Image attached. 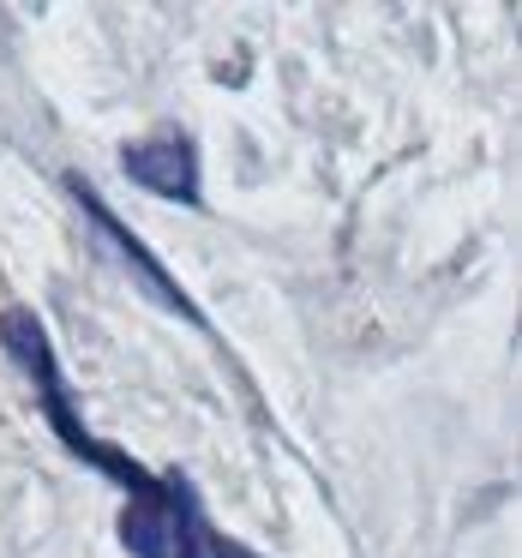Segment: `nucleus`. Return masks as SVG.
<instances>
[{"label":"nucleus","mask_w":522,"mask_h":558,"mask_svg":"<svg viewBox=\"0 0 522 558\" xmlns=\"http://www.w3.org/2000/svg\"><path fill=\"white\" fill-rule=\"evenodd\" d=\"M126 174H133L145 193L169 198V205L198 210V145L186 133H157V138H138V145L121 150Z\"/></svg>","instance_id":"nucleus-2"},{"label":"nucleus","mask_w":522,"mask_h":558,"mask_svg":"<svg viewBox=\"0 0 522 558\" xmlns=\"http://www.w3.org/2000/svg\"><path fill=\"white\" fill-rule=\"evenodd\" d=\"M66 186H73V198H78V210H85V222H90V229H97V234H102V241H109V246H114V258H121V265H126V277H133L138 289L150 294V301H162V306H169V313H181L186 325H205V313H198V306L186 301V289H181V282L169 277V270H162V258L150 253V246L138 241V234H126V222L114 217L109 205H102V193H97V186H85V181H78V174H73V181H66Z\"/></svg>","instance_id":"nucleus-1"},{"label":"nucleus","mask_w":522,"mask_h":558,"mask_svg":"<svg viewBox=\"0 0 522 558\" xmlns=\"http://www.w3.org/2000/svg\"><path fill=\"white\" fill-rule=\"evenodd\" d=\"M174 558H253V553H241L234 541H222V534L198 517L193 529H186V541H181V553H174Z\"/></svg>","instance_id":"nucleus-3"}]
</instances>
